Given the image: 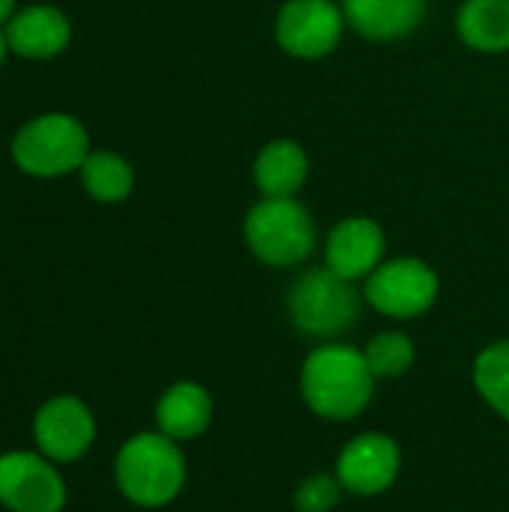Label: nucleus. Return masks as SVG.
<instances>
[{
    "mask_svg": "<svg viewBox=\"0 0 509 512\" xmlns=\"http://www.w3.org/2000/svg\"><path fill=\"white\" fill-rule=\"evenodd\" d=\"M6 48H9V45H6V33H0V63H3V54H6Z\"/></svg>",
    "mask_w": 509,
    "mask_h": 512,
    "instance_id": "22",
    "label": "nucleus"
},
{
    "mask_svg": "<svg viewBox=\"0 0 509 512\" xmlns=\"http://www.w3.org/2000/svg\"><path fill=\"white\" fill-rule=\"evenodd\" d=\"M213 423V399L195 381L171 384L156 402V426L171 441L201 438Z\"/></svg>",
    "mask_w": 509,
    "mask_h": 512,
    "instance_id": "14",
    "label": "nucleus"
},
{
    "mask_svg": "<svg viewBox=\"0 0 509 512\" xmlns=\"http://www.w3.org/2000/svg\"><path fill=\"white\" fill-rule=\"evenodd\" d=\"M90 156V135L72 114H42L24 123L12 141L15 165L30 177H63L81 171Z\"/></svg>",
    "mask_w": 509,
    "mask_h": 512,
    "instance_id": "4",
    "label": "nucleus"
},
{
    "mask_svg": "<svg viewBox=\"0 0 509 512\" xmlns=\"http://www.w3.org/2000/svg\"><path fill=\"white\" fill-rule=\"evenodd\" d=\"M15 18V0H0V24H9Z\"/></svg>",
    "mask_w": 509,
    "mask_h": 512,
    "instance_id": "21",
    "label": "nucleus"
},
{
    "mask_svg": "<svg viewBox=\"0 0 509 512\" xmlns=\"http://www.w3.org/2000/svg\"><path fill=\"white\" fill-rule=\"evenodd\" d=\"M81 183H84L90 198H96L102 204H117V201H126L132 195L135 174L123 156L108 153V150H96L81 165Z\"/></svg>",
    "mask_w": 509,
    "mask_h": 512,
    "instance_id": "17",
    "label": "nucleus"
},
{
    "mask_svg": "<svg viewBox=\"0 0 509 512\" xmlns=\"http://www.w3.org/2000/svg\"><path fill=\"white\" fill-rule=\"evenodd\" d=\"M96 441L93 411L78 396H54L33 417L36 450L57 462H78Z\"/></svg>",
    "mask_w": 509,
    "mask_h": 512,
    "instance_id": "9",
    "label": "nucleus"
},
{
    "mask_svg": "<svg viewBox=\"0 0 509 512\" xmlns=\"http://www.w3.org/2000/svg\"><path fill=\"white\" fill-rule=\"evenodd\" d=\"M360 312V294L354 282L342 279L330 267L306 270L288 291V315L294 327L312 339H333L345 333Z\"/></svg>",
    "mask_w": 509,
    "mask_h": 512,
    "instance_id": "5",
    "label": "nucleus"
},
{
    "mask_svg": "<svg viewBox=\"0 0 509 512\" xmlns=\"http://www.w3.org/2000/svg\"><path fill=\"white\" fill-rule=\"evenodd\" d=\"M342 483L333 474H315L309 480H303L294 492V507L297 512H330L336 510L339 498H342Z\"/></svg>",
    "mask_w": 509,
    "mask_h": 512,
    "instance_id": "20",
    "label": "nucleus"
},
{
    "mask_svg": "<svg viewBox=\"0 0 509 512\" xmlns=\"http://www.w3.org/2000/svg\"><path fill=\"white\" fill-rule=\"evenodd\" d=\"M402 468L399 444L390 435L381 432H363L345 444L336 462V477L345 492L357 498H375L384 495Z\"/></svg>",
    "mask_w": 509,
    "mask_h": 512,
    "instance_id": "10",
    "label": "nucleus"
},
{
    "mask_svg": "<svg viewBox=\"0 0 509 512\" xmlns=\"http://www.w3.org/2000/svg\"><path fill=\"white\" fill-rule=\"evenodd\" d=\"M363 357H366L375 381H390V378H402L414 366L417 348H414L411 336H405L399 330H387V333H378L363 348Z\"/></svg>",
    "mask_w": 509,
    "mask_h": 512,
    "instance_id": "19",
    "label": "nucleus"
},
{
    "mask_svg": "<svg viewBox=\"0 0 509 512\" xmlns=\"http://www.w3.org/2000/svg\"><path fill=\"white\" fill-rule=\"evenodd\" d=\"M348 21L333 0H285L276 15V42L300 60H321L339 48Z\"/></svg>",
    "mask_w": 509,
    "mask_h": 512,
    "instance_id": "7",
    "label": "nucleus"
},
{
    "mask_svg": "<svg viewBox=\"0 0 509 512\" xmlns=\"http://www.w3.org/2000/svg\"><path fill=\"white\" fill-rule=\"evenodd\" d=\"M462 42L480 54L509 51V0H465L456 12Z\"/></svg>",
    "mask_w": 509,
    "mask_h": 512,
    "instance_id": "16",
    "label": "nucleus"
},
{
    "mask_svg": "<svg viewBox=\"0 0 509 512\" xmlns=\"http://www.w3.org/2000/svg\"><path fill=\"white\" fill-rule=\"evenodd\" d=\"M345 21L372 42H399L426 18V0H342Z\"/></svg>",
    "mask_w": 509,
    "mask_h": 512,
    "instance_id": "12",
    "label": "nucleus"
},
{
    "mask_svg": "<svg viewBox=\"0 0 509 512\" xmlns=\"http://www.w3.org/2000/svg\"><path fill=\"white\" fill-rule=\"evenodd\" d=\"M252 177L261 198H297L309 177V156L291 138L267 141L255 156Z\"/></svg>",
    "mask_w": 509,
    "mask_h": 512,
    "instance_id": "15",
    "label": "nucleus"
},
{
    "mask_svg": "<svg viewBox=\"0 0 509 512\" xmlns=\"http://www.w3.org/2000/svg\"><path fill=\"white\" fill-rule=\"evenodd\" d=\"M0 507L9 512H60L66 507V483L42 453L0 456Z\"/></svg>",
    "mask_w": 509,
    "mask_h": 512,
    "instance_id": "8",
    "label": "nucleus"
},
{
    "mask_svg": "<svg viewBox=\"0 0 509 512\" xmlns=\"http://www.w3.org/2000/svg\"><path fill=\"white\" fill-rule=\"evenodd\" d=\"M114 480L126 501L144 510L168 507L186 486V459L162 432L132 435L114 462Z\"/></svg>",
    "mask_w": 509,
    "mask_h": 512,
    "instance_id": "2",
    "label": "nucleus"
},
{
    "mask_svg": "<svg viewBox=\"0 0 509 512\" xmlns=\"http://www.w3.org/2000/svg\"><path fill=\"white\" fill-rule=\"evenodd\" d=\"M471 375L483 402L509 423V339L483 348L474 360Z\"/></svg>",
    "mask_w": 509,
    "mask_h": 512,
    "instance_id": "18",
    "label": "nucleus"
},
{
    "mask_svg": "<svg viewBox=\"0 0 509 512\" xmlns=\"http://www.w3.org/2000/svg\"><path fill=\"white\" fill-rule=\"evenodd\" d=\"M252 255L267 267H297L318 243L312 213L297 198H261L243 222Z\"/></svg>",
    "mask_w": 509,
    "mask_h": 512,
    "instance_id": "3",
    "label": "nucleus"
},
{
    "mask_svg": "<svg viewBox=\"0 0 509 512\" xmlns=\"http://www.w3.org/2000/svg\"><path fill=\"white\" fill-rule=\"evenodd\" d=\"M438 273L420 258H390L363 285L366 303L396 321L426 315L438 300Z\"/></svg>",
    "mask_w": 509,
    "mask_h": 512,
    "instance_id": "6",
    "label": "nucleus"
},
{
    "mask_svg": "<svg viewBox=\"0 0 509 512\" xmlns=\"http://www.w3.org/2000/svg\"><path fill=\"white\" fill-rule=\"evenodd\" d=\"M6 45L27 60H48L69 45V18L54 6H27L6 24Z\"/></svg>",
    "mask_w": 509,
    "mask_h": 512,
    "instance_id": "13",
    "label": "nucleus"
},
{
    "mask_svg": "<svg viewBox=\"0 0 509 512\" xmlns=\"http://www.w3.org/2000/svg\"><path fill=\"white\" fill-rule=\"evenodd\" d=\"M300 393L309 411L321 420L348 423L369 408L375 393V375L363 351L327 342L303 360Z\"/></svg>",
    "mask_w": 509,
    "mask_h": 512,
    "instance_id": "1",
    "label": "nucleus"
},
{
    "mask_svg": "<svg viewBox=\"0 0 509 512\" xmlns=\"http://www.w3.org/2000/svg\"><path fill=\"white\" fill-rule=\"evenodd\" d=\"M387 252L384 228L369 216H348L327 234V267L339 273L348 282L369 279L381 264Z\"/></svg>",
    "mask_w": 509,
    "mask_h": 512,
    "instance_id": "11",
    "label": "nucleus"
}]
</instances>
